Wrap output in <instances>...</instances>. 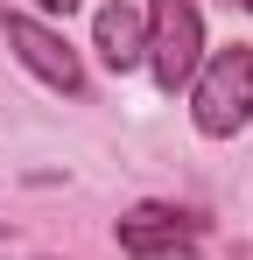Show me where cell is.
Masks as SVG:
<instances>
[{
  "instance_id": "1",
  "label": "cell",
  "mask_w": 253,
  "mask_h": 260,
  "mask_svg": "<svg viewBox=\"0 0 253 260\" xmlns=\"http://www.w3.org/2000/svg\"><path fill=\"white\" fill-rule=\"evenodd\" d=\"M190 113H197V134L211 141H225V134H239L253 120V49L232 43V49H211L204 63H197V78H190Z\"/></svg>"
},
{
  "instance_id": "2",
  "label": "cell",
  "mask_w": 253,
  "mask_h": 260,
  "mask_svg": "<svg viewBox=\"0 0 253 260\" xmlns=\"http://www.w3.org/2000/svg\"><path fill=\"white\" fill-rule=\"evenodd\" d=\"M141 63L155 71L162 91H183L204 63V14L190 0H148V56Z\"/></svg>"
},
{
  "instance_id": "3",
  "label": "cell",
  "mask_w": 253,
  "mask_h": 260,
  "mask_svg": "<svg viewBox=\"0 0 253 260\" xmlns=\"http://www.w3.org/2000/svg\"><path fill=\"white\" fill-rule=\"evenodd\" d=\"M197 246H204V225L190 211L141 204V211L120 218V253H134V260H176V253H197Z\"/></svg>"
},
{
  "instance_id": "4",
  "label": "cell",
  "mask_w": 253,
  "mask_h": 260,
  "mask_svg": "<svg viewBox=\"0 0 253 260\" xmlns=\"http://www.w3.org/2000/svg\"><path fill=\"white\" fill-rule=\"evenodd\" d=\"M7 43H14V56H21V63H28L49 91H71V99L84 91V63H78V49L64 43L56 28H42L36 14H7Z\"/></svg>"
},
{
  "instance_id": "5",
  "label": "cell",
  "mask_w": 253,
  "mask_h": 260,
  "mask_svg": "<svg viewBox=\"0 0 253 260\" xmlns=\"http://www.w3.org/2000/svg\"><path fill=\"white\" fill-rule=\"evenodd\" d=\"M91 36H99V56H106L113 71H134V63L148 56V21H141V7H126V0L99 7Z\"/></svg>"
},
{
  "instance_id": "6",
  "label": "cell",
  "mask_w": 253,
  "mask_h": 260,
  "mask_svg": "<svg viewBox=\"0 0 253 260\" xmlns=\"http://www.w3.org/2000/svg\"><path fill=\"white\" fill-rule=\"evenodd\" d=\"M36 7H49V14H71V7H78V0H36Z\"/></svg>"
},
{
  "instance_id": "7",
  "label": "cell",
  "mask_w": 253,
  "mask_h": 260,
  "mask_svg": "<svg viewBox=\"0 0 253 260\" xmlns=\"http://www.w3.org/2000/svg\"><path fill=\"white\" fill-rule=\"evenodd\" d=\"M232 7H246V14H253V0H232Z\"/></svg>"
}]
</instances>
